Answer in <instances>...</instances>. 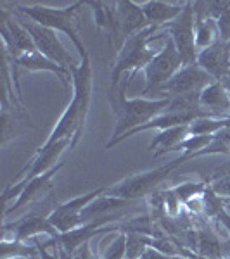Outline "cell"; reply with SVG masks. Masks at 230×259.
<instances>
[{
  "mask_svg": "<svg viewBox=\"0 0 230 259\" xmlns=\"http://www.w3.org/2000/svg\"><path fill=\"white\" fill-rule=\"evenodd\" d=\"M111 102L116 112V126L111 135V140H116L120 137L133 132L135 128L149 123L161 112H165L170 107L171 97L163 99H127L125 89L120 94L111 95Z\"/></svg>",
  "mask_w": 230,
  "mask_h": 259,
  "instance_id": "cell-1",
  "label": "cell"
},
{
  "mask_svg": "<svg viewBox=\"0 0 230 259\" xmlns=\"http://www.w3.org/2000/svg\"><path fill=\"white\" fill-rule=\"evenodd\" d=\"M158 31H161V28L149 26L123 41V45H121L118 50V57H116V62H114V66H112V71H111V90L112 92L118 89L121 78H123L125 74H128L132 80L140 69H145V66L154 59V56H156L158 52L149 49V44L158 38Z\"/></svg>",
  "mask_w": 230,
  "mask_h": 259,
  "instance_id": "cell-2",
  "label": "cell"
},
{
  "mask_svg": "<svg viewBox=\"0 0 230 259\" xmlns=\"http://www.w3.org/2000/svg\"><path fill=\"white\" fill-rule=\"evenodd\" d=\"M83 6H85V2H74L69 7H64V9H54V7L36 4V6H16V9L19 11V14H23L24 18L30 19L31 23H36L40 26L50 28V30L69 36V40L76 47L80 57H85L89 56V52H87L85 45H83V41L78 36L76 21H74L76 11Z\"/></svg>",
  "mask_w": 230,
  "mask_h": 259,
  "instance_id": "cell-3",
  "label": "cell"
},
{
  "mask_svg": "<svg viewBox=\"0 0 230 259\" xmlns=\"http://www.w3.org/2000/svg\"><path fill=\"white\" fill-rule=\"evenodd\" d=\"M182 162L183 161L178 157V159L171 161L168 164H163L156 169H149V171H144V173L133 175L130 178H125V180H121L120 183H116V185L107 187L106 194L111 195V197L132 200V202H135V200H139V199H144L145 195H149L161 182H165L171 171L177 168V166H180Z\"/></svg>",
  "mask_w": 230,
  "mask_h": 259,
  "instance_id": "cell-4",
  "label": "cell"
},
{
  "mask_svg": "<svg viewBox=\"0 0 230 259\" xmlns=\"http://www.w3.org/2000/svg\"><path fill=\"white\" fill-rule=\"evenodd\" d=\"M182 66H183V62H182L180 54H178L177 47H175L173 40L168 36V40L163 45V49L154 56V59L145 66V69H144L145 87L142 89L140 95L145 99V95L161 92L163 87L182 69Z\"/></svg>",
  "mask_w": 230,
  "mask_h": 259,
  "instance_id": "cell-5",
  "label": "cell"
},
{
  "mask_svg": "<svg viewBox=\"0 0 230 259\" xmlns=\"http://www.w3.org/2000/svg\"><path fill=\"white\" fill-rule=\"evenodd\" d=\"M106 190H107V187H100V189L87 192V194L78 195V197L71 199L68 202L56 206L49 212L50 225L59 233H68V232H73V230L83 227V225H85L83 212H85V209L95 199H99L100 195L106 194Z\"/></svg>",
  "mask_w": 230,
  "mask_h": 259,
  "instance_id": "cell-6",
  "label": "cell"
},
{
  "mask_svg": "<svg viewBox=\"0 0 230 259\" xmlns=\"http://www.w3.org/2000/svg\"><path fill=\"white\" fill-rule=\"evenodd\" d=\"M161 30L168 33V36L173 40L175 47L182 57L183 66L192 64L198 59V49H196V12L194 4L185 2L182 14L170 24L163 26Z\"/></svg>",
  "mask_w": 230,
  "mask_h": 259,
  "instance_id": "cell-7",
  "label": "cell"
},
{
  "mask_svg": "<svg viewBox=\"0 0 230 259\" xmlns=\"http://www.w3.org/2000/svg\"><path fill=\"white\" fill-rule=\"evenodd\" d=\"M23 24L28 30V33L31 35L33 41H35V47L42 56L57 62L61 68L71 71V74H73V71L78 68V64L74 62L73 57L69 56V52L66 50L64 45H62L59 33L50 30V28L40 26V24H36V23H31V21L30 23H23Z\"/></svg>",
  "mask_w": 230,
  "mask_h": 259,
  "instance_id": "cell-8",
  "label": "cell"
},
{
  "mask_svg": "<svg viewBox=\"0 0 230 259\" xmlns=\"http://www.w3.org/2000/svg\"><path fill=\"white\" fill-rule=\"evenodd\" d=\"M216 81L204 69L199 68L198 62L182 66V69L175 74L171 80L163 87L161 92H166V97L180 99V97H192L199 99V94L206 89L210 83Z\"/></svg>",
  "mask_w": 230,
  "mask_h": 259,
  "instance_id": "cell-9",
  "label": "cell"
},
{
  "mask_svg": "<svg viewBox=\"0 0 230 259\" xmlns=\"http://www.w3.org/2000/svg\"><path fill=\"white\" fill-rule=\"evenodd\" d=\"M0 35H2V45L14 61L26 54L36 52L35 41L24 28V24L18 23L14 16H11L6 9L0 11Z\"/></svg>",
  "mask_w": 230,
  "mask_h": 259,
  "instance_id": "cell-10",
  "label": "cell"
},
{
  "mask_svg": "<svg viewBox=\"0 0 230 259\" xmlns=\"http://www.w3.org/2000/svg\"><path fill=\"white\" fill-rule=\"evenodd\" d=\"M68 147H73V140L71 139L59 140L54 145H50V147H40L36 150L35 157H31L30 162L16 175V182H30L31 178L40 177V175L56 168L59 164L57 159Z\"/></svg>",
  "mask_w": 230,
  "mask_h": 259,
  "instance_id": "cell-11",
  "label": "cell"
},
{
  "mask_svg": "<svg viewBox=\"0 0 230 259\" xmlns=\"http://www.w3.org/2000/svg\"><path fill=\"white\" fill-rule=\"evenodd\" d=\"M196 62L213 80L221 81L230 73V44L216 40L211 47L201 50Z\"/></svg>",
  "mask_w": 230,
  "mask_h": 259,
  "instance_id": "cell-12",
  "label": "cell"
},
{
  "mask_svg": "<svg viewBox=\"0 0 230 259\" xmlns=\"http://www.w3.org/2000/svg\"><path fill=\"white\" fill-rule=\"evenodd\" d=\"M7 230H12V232H14L12 239L19 240V242L35 239V237L42 235V233L49 235L50 239H56V237L59 235V232L50 225L49 214L47 216L30 214V216H24V218L14 221V223H11V225L4 223V232H7Z\"/></svg>",
  "mask_w": 230,
  "mask_h": 259,
  "instance_id": "cell-13",
  "label": "cell"
},
{
  "mask_svg": "<svg viewBox=\"0 0 230 259\" xmlns=\"http://www.w3.org/2000/svg\"><path fill=\"white\" fill-rule=\"evenodd\" d=\"M73 99L80 106V116L85 124L87 116H89L90 97H92V81H94V73H92L90 57H80V64L73 71Z\"/></svg>",
  "mask_w": 230,
  "mask_h": 259,
  "instance_id": "cell-14",
  "label": "cell"
},
{
  "mask_svg": "<svg viewBox=\"0 0 230 259\" xmlns=\"http://www.w3.org/2000/svg\"><path fill=\"white\" fill-rule=\"evenodd\" d=\"M85 6H90L94 9V19L97 28L107 33L109 44L121 47V28L118 18V2H85Z\"/></svg>",
  "mask_w": 230,
  "mask_h": 259,
  "instance_id": "cell-15",
  "label": "cell"
},
{
  "mask_svg": "<svg viewBox=\"0 0 230 259\" xmlns=\"http://www.w3.org/2000/svg\"><path fill=\"white\" fill-rule=\"evenodd\" d=\"M199 106L215 118L230 116V94L221 81H213L199 94Z\"/></svg>",
  "mask_w": 230,
  "mask_h": 259,
  "instance_id": "cell-16",
  "label": "cell"
},
{
  "mask_svg": "<svg viewBox=\"0 0 230 259\" xmlns=\"http://www.w3.org/2000/svg\"><path fill=\"white\" fill-rule=\"evenodd\" d=\"M118 18H120V28H121V41L128 40L130 36L135 35V33L149 28L147 19H145L144 11H142V6L132 2V0L118 2Z\"/></svg>",
  "mask_w": 230,
  "mask_h": 259,
  "instance_id": "cell-17",
  "label": "cell"
},
{
  "mask_svg": "<svg viewBox=\"0 0 230 259\" xmlns=\"http://www.w3.org/2000/svg\"><path fill=\"white\" fill-rule=\"evenodd\" d=\"M16 64H18V68H24L26 71H31V73L47 71V73L56 74L66 89H69V81L68 80H73V74H71V71L61 68L57 62H54V61H50L49 57L42 56L39 50H36V52H33V54H26V56L19 57V59L16 61Z\"/></svg>",
  "mask_w": 230,
  "mask_h": 259,
  "instance_id": "cell-18",
  "label": "cell"
},
{
  "mask_svg": "<svg viewBox=\"0 0 230 259\" xmlns=\"http://www.w3.org/2000/svg\"><path fill=\"white\" fill-rule=\"evenodd\" d=\"M185 4H170V2H160V0H152V2L142 4V11L147 19L149 26L163 28L175 21L182 14Z\"/></svg>",
  "mask_w": 230,
  "mask_h": 259,
  "instance_id": "cell-19",
  "label": "cell"
},
{
  "mask_svg": "<svg viewBox=\"0 0 230 259\" xmlns=\"http://www.w3.org/2000/svg\"><path fill=\"white\" fill-rule=\"evenodd\" d=\"M187 137H189V124L163 130V132H160L158 135H154L152 142H150V152H152L154 157H158L166 152L178 150L180 144L187 139Z\"/></svg>",
  "mask_w": 230,
  "mask_h": 259,
  "instance_id": "cell-20",
  "label": "cell"
},
{
  "mask_svg": "<svg viewBox=\"0 0 230 259\" xmlns=\"http://www.w3.org/2000/svg\"><path fill=\"white\" fill-rule=\"evenodd\" d=\"M196 252L210 259H218L223 256V240L208 227H201L194 232V245Z\"/></svg>",
  "mask_w": 230,
  "mask_h": 259,
  "instance_id": "cell-21",
  "label": "cell"
},
{
  "mask_svg": "<svg viewBox=\"0 0 230 259\" xmlns=\"http://www.w3.org/2000/svg\"><path fill=\"white\" fill-rule=\"evenodd\" d=\"M196 12V49L198 54L201 50L211 47L216 40H220L218 36V28H216V21L211 18H206L204 12H201L198 7L194 6Z\"/></svg>",
  "mask_w": 230,
  "mask_h": 259,
  "instance_id": "cell-22",
  "label": "cell"
},
{
  "mask_svg": "<svg viewBox=\"0 0 230 259\" xmlns=\"http://www.w3.org/2000/svg\"><path fill=\"white\" fill-rule=\"evenodd\" d=\"M128 204H133V202L132 200H127V199L111 197V195L104 194V195H100L99 199H95L94 202L87 207L85 212H83V218H85V223H89V221L95 220V216L114 212L116 209H120V207H123V206H128Z\"/></svg>",
  "mask_w": 230,
  "mask_h": 259,
  "instance_id": "cell-23",
  "label": "cell"
},
{
  "mask_svg": "<svg viewBox=\"0 0 230 259\" xmlns=\"http://www.w3.org/2000/svg\"><path fill=\"white\" fill-rule=\"evenodd\" d=\"M223 128H230V116L228 118L204 116V118L194 119L189 124V135H215Z\"/></svg>",
  "mask_w": 230,
  "mask_h": 259,
  "instance_id": "cell-24",
  "label": "cell"
},
{
  "mask_svg": "<svg viewBox=\"0 0 230 259\" xmlns=\"http://www.w3.org/2000/svg\"><path fill=\"white\" fill-rule=\"evenodd\" d=\"M2 259H14V257H24V259H39L40 257V250L36 245H26L24 242L19 240H7L4 237L2 244Z\"/></svg>",
  "mask_w": 230,
  "mask_h": 259,
  "instance_id": "cell-25",
  "label": "cell"
},
{
  "mask_svg": "<svg viewBox=\"0 0 230 259\" xmlns=\"http://www.w3.org/2000/svg\"><path fill=\"white\" fill-rule=\"evenodd\" d=\"M215 154H225V156H230V128H223V130H220L218 133H215L211 144L208 145L206 149L199 150V152H196L194 156H190V159L201 157V156H215Z\"/></svg>",
  "mask_w": 230,
  "mask_h": 259,
  "instance_id": "cell-26",
  "label": "cell"
},
{
  "mask_svg": "<svg viewBox=\"0 0 230 259\" xmlns=\"http://www.w3.org/2000/svg\"><path fill=\"white\" fill-rule=\"evenodd\" d=\"M127 242H128L127 233H120V235L111 242L109 247L106 249L102 259H127Z\"/></svg>",
  "mask_w": 230,
  "mask_h": 259,
  "instance_id": "cell-27",
  "label": "cell"
},
{
  "mask_svg": "<svg viewBox=\"0 0 230 259\" xmlns=\"http://www.w3.org/2000/svg\"><path fill=\"white\" fill-rule=\"evenodd\" d=\"M221 177H215L213 175L211 178V190L215 192L220 197H230V168H225L223 171H220Z\"/></svg>",
  "mask_w": 230,
  "mask_h": 259,
  "instance_id": "cell-28",
  "label": "cell"
},
{
  "mask_svg": "<svg viewBox=\"0 0 230 259\" xmlns=\"http://www.w3.org/2000/svg\"><path fill=\"white\" fill-rule=\"evenodd\" d=\"M201 7H203V12L206 14V18L211 19H218L225 11L230 9V0H210V2H201Z\"/></svg>",
  "mask_w": 230,
  "mask_h": 259,
  "instance_id": "cell-29",
  "label": "cell"
},
{
  "mask_svg": "<svg viewBox=\"0 0 230 259\" xmlns=\"http://www.w3.org/2000/svg\"><path fill=\"white\" fill-rule=\"evenodd\" d=\"M163 197H165V211L166 214L170 216V218H177L178 214H180L182 211V200L178 199V195L175 194L173 189L166 190L165 194H163Z\"/></svg>",
  "mask_w": 230,
  "mask_h": 259,
  "instance_id": "cell-30",
  "label": "cell"
},
{
  "mask_svg": "<svg viewBox=\"0 0 230 259\" xmlns=\"http://www.w3.org/2000/svg\"><path fill=\"white\" fill-rule=\"evenodd\" d=\"M216 28H218V36L221 41L230 44V9L216 19Z\"/></svg>",
  "mask_w": 230,
  "mask_h": 259,
  "instance_id": "cell-31",
  "label": "cell"
},
{
  "mask_svg": "<svg viewBox=\"0 0 230 259\" xmlns=\"http://www.w3.org/2000/svg\"><path fill=\"white\" fill-rule=\"evenodd\" d=\"M140 259H178L177 256H168V254L161 252L158 249H152V247H147L144 250V254L140 256Z\"/></svg>",
  "mask_w": 230,
  "mask_h": 259,
  "instance_id": "cell-32",
  "label": "cell"
},
{
  "mask_svg": "<svg viewBox=\"0 0 230 259\" xmlns=\"http://www.w3.org/2000/svg\"><path fill=\"white\" fill-rule=\"evenodd\" d=\"M216 220L220 221L221 225H223V228L227 230V232L230 233V212L227 211V207H223L220 212H218V216H216Z\"/></svg>",
  "mask_w": 230,
  "mask_h": 259,
  "instance_id": "cell-33",
  "label": "cell"
},
{
  "mask_svg": "<svg viewBox=\"0 0 230 259\" xmlns=\"http://www.w3.org/2000/svg\"><path fill=\"white\" fill-rule=\"evenodd\" d=\"M183 259H210V257L201 256V254L192 252V250H183Z\"/></svg>",
  "mask_w": 230,
  "mask_h": 259,
  "instance_id": "cell-34",
  "label": "cell"
},
{
  "mask_svg": "<svg viewBox=\"0 0 230 259\" xmlns=\"http://www.w3.org/2000/svg\"><path fill=\"white\" fill-rule=\"evenodd\" d=\"M223 254L230 257V239L223 242Z\"/></svg>",
  "mask_w": 230,
  "mask_h": 259,
  "instance_id": "cell-35",
  "label": "cell"
},
{
  "mask_svg": "<svg viewBox=\"0 0 230 259\" xmlns=\"http://www.w3.org/2000/svg\"><path fill=\"white\" fill-rule=\"evenodd\" d=\"M221 83H223V87H225V89H227V92L230 94V73L227 74V76L223 78V80H221Z\"/></svg>",
  "mask_w": 230,
  "mask_h": 259,
  "instance_id": "cell-36",
  "label": "cell"
},
{
  "mask_svg": "<svg viewBox=\"0 0 230 259\" xmlns=\"http://www.w3.org/2000/svg\"><path fill=\"white\" fill-rule=\"evenodd\" d=\"M218 259H230V257H228V256H225V254H223V256H220Z\"/></svg>",
  "mask_w": 230,
  "mask_h": 259,
  "instance_id": "cell-37",
  "label": "cell"
},
{
  "mask_svg": "<svg viewBox=\"0 0 230 259\" xmlns=\"http://www.w3.org/2000/svg\"><path fill=\"white\" fill-rule=\"evenodd\" d=\"M14 259H24V257H14Z\"/></svg>",
  "mask_w": 230,
  "mask_h": 259,
  "instance_id": "cell-38",
  "label": "cell"
}]
</instances>
